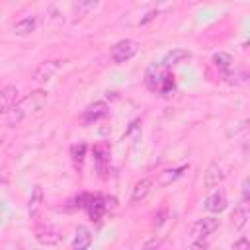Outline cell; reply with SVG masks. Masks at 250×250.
I'll return each mask as SVG.
<instances>
[{"label": "cell", "mask_w": 250, "mask_h": 250, "mask_svg": "<svg viewBox=\"0 0 250 250\" xmlns=\"http://www.w3.org/2000/svg\"><path fill=\"white\" fill-rule=\"evenodd\" d=\"M107 113H109V107H107L105 102H94V104H90V105L82 111L80 119H82V123L90 125V123H96V121L104 119Z\"/></svg>", "instance_id": "obj_6"}, {"label": "cell", "mask_w": 250, "mask_h": 250, "mask_svg": "<svg viewBox=\"0 0 250 250\" xmlns=\"http://www.w3.org/2000/svg\"><path fill=\"white\" fill-rule=\"evenodd\" d=\"M0 143H2V137H0Z\"/></svg>", "instance_id": "obj_25"}, {"label": "cell", "mask_w": 250, "mask_h": 250, "mask_svg": "<svg viewBox=\"0 0 250 250\" xmlns=\"http://www.w3.org/2000/svg\"><path fill=\"white\" fill-rule=\"evenodd\" d=\"M137 53V43L131 41V39H123L119 43H115L109 51V57L115 64H121V62H127L129 59H133Z\"/></svg>", "instance_id": "obj_4"}, {"label": "cell", "mask_w": 250, "mask_h": 250, "mask_svg": "<svg viewBox=\"0 0 250 250\" xmlns=\"http://www.w3.org/2000/svg\"><path fill=\"white\" fill-rule=\"evenodd\" d=\"M191 2H193V4H195V2H201V0H191Z\"/></svg>", "instance_id": "obj_24"}, {"label": "cell", "mask_w": 250, "mask_h": 250, "mask_svg": "<svg viewBox=\"0 0 250 250\" xmlns=\"http://www.w3.org/2000/svg\"><path fill=\"white\" fill-rule=\"evenodd\" d=\"M94 160H96V164H98L100 170H105V164L109 162V146L104 145V143L96 145L94 146Z\"/></svg>", "instance_id": "obj_16"}, {"label": "cell", "mask_w": 250, "mask_h": 250, "mask_svg": "<svg viewBox=\"0 0 250 250\" xmlns=\"http://www.w3.org/2000/svg\"><path fill=\"white\" fill-rule=\"evenodd\" d=\"M90 244H92V232H90V229L84 227V225L76 227L74 238H72V248L74 250H86V248H90Z\"/></svg>", "instance_id": "obj_10"}, {"label": "cell", "mask_w": 250, "mask_h": 250, "mask_svg": "<svg viewBox=\"0 0 250 250\" xmlns=\"http://www.w3.org/2000/svg\"><path fill=\"white\" fill-rule=\"evenodd\" d=\"M47 104V92L43 90H35L31 94H27L25 98L18 100L14 104V107L8 111V125H16L21 119L29 117L31 113H37L39 109H43Z\"/></svg>", "instance_id": "obj_1"}, {"label": "cell", "mask_w": 250, "mask_h": 250, "mask_svg": "<svg viewBox=\"0 0 250 250\" xmlns=\"http://www.w3.org/2000/svg\"><path fill=\"white\" fill-rule=\"evenodd\" d=\"M223 178H225V174L221 172V168H219L217 164H211V166L207 168V172H205V184H207L209 188L219 186V182H223Z\"/></svg>", "instance_id": "obj_17"}, {"label": "cell", "mask_w": 250, "mask_h": 250, "mask_svg": "<svg viewBox=\"0 0 250 250\" xmlns=\"http://www.w3.org/2000/svg\"><path fill=\"white\" fill-rule=\"evenodd\" d=\"M227 207V195L223 189H215L205 197V209L209 213H221Z\"/></svg>", "instance_id": "obj_9"}, {"label": "cell", "mask_w": 250, "mask_h": 250, "mask_svg": "<svg viewBox=\"0 0 250 250\" xmlns=\"http://www.w3.org/2000/svg\"><path fill=\"white\" fill-rule=\"evenodd\" d=\"M98 4H100V0H78L76 10H74L76 20H78V18H82V16H86L88 12H92V10H94Z\"/></svg>", "instance_id": "obj_18"}, {"label": "cell", "mask_w": 250, "mask_h": 250, "mask_svg": "<svg viewBox=\"0 0 250 250\" xmlns=\"http://www.w3.org/2000/svg\"><path fill=\"white\" fill-rule=\"evenodd\" d=\"M35 27H37V18L35 16H25V18H21L14 23V31L18 35H27V33L35 31Z\"/></svg>", "instance_id": "obj_15"}, {"label": "cell", "mask_w": 250, "mask_h": 250, "mask_svg": "<svg viewBox=\"0 0 250 250\" xmlns=\"http://www.w3.org/2000/svg\"><path fill=\"white\" fill-rule=\"evenodd\" d=\"M248 219H250V203H248V195L242 193V199L234 207V213H232V225H234V229L236 230H242L248 225Z\"/></svg>", "instance_id": "obj_7"}, {"label": "cell", "mask_w": 250, "mask_h": 250, "mask_svg": "<svg viewBox=\"0 0 250 250\" xmlns=\"http://www.w3.org/2000/svg\"><path fill=\"white\" fill-rule=\"evenodd\" d=\"M84 207H86V211H88V215H90L92 221H100L102 215L105 213V203H104V197H100V195L88 197V203H84Z\"/></svg>", "instance_id": "obj_11"}, {"label": "cell", "mask_w": 250, "mask_h": 250, "mask_svg": "<svg viewBox=\"0 0 250 250\" xmlns=\"http://www.w3.org/2000/svg\"><path fill=\"white\" fill-rule=\"evenodd\" d=\"M191 57V53L188 51V49H182V47H174L172 51H168L164 57H162V64L164 66H174V64H178V62H182V61H186V59H189Z\"/></svg>", "instance_id": "obj_12"}, {"label": "cell", "mask_w": 250, "mask_h": 250, "mask_svg": "<svg viewBox=\"0 0 250 250\" xmlns=\"http://www.w3.org/2000/svg\"><path fill=\"white\" fill-rule=\"evenodd\" d=\"M184 170H186V166H180V168H172V170H164V172L160 174V184H162V186H168L170 182H174L176 178H180Z\"/></svg>", "instance_id": "obj_21"}, {"label": "cell", "mask_w": 250, "mask_h": 250, "mask_svg": "<svg viewBox=\"0 0 250 250\" xmlns=\"http://www.w3.org/2000/svg\"><path fill=\"white\" fill-rule=\"evenodd\" d=\"M150 188H152V180H150V178H143V180H139V182L135 184V188H133L131 201H133V203L143 201V199L150 193Z\"/></svg>", "instance_id": "obj_14"}, {"label": "cell", "mask_w": 250, "mask_h": 250, "mask_svg": "<svg viewBox=\"0 0 250 250\" xmlns=\"http://www.w3.org/2000/svg\"><path fill=\"white\" fill-rule=\"evenodd\" d=\"M84 152H86V145H84V143L72 145L70 154H72V160H74V164H76V166H80V164H82V160H84Z\"/></svg>", "instance_id": "obj_22"}, {"label": "cell", "mask_w": 250, "mask_h": 250, "mask_svg": "<svg viewBox=\"0 0 250 250\" xmlns=\"http://www.w3.org/2000/svg\"><path fill=\"white\" fill-rule=\"evenodd\" d=\"M248 246H250V242H248L246 238H240L238 242H234V244H232V248H234V250H236V248H248Z\"/></svg>", "instance_id": "obj_23"}, {"label": "cell", "mask_w": 250, "mask_h": 250, "mask_svg": "<svg viewBox=\"0 0 250 250\" xmlns=\"http://www.w3.org/2000/svg\"><path fill=\"white\" fill-rule=\"evenodd\" d=\"M43 205V188L41 186H35L31 195H29V201H27V213L31 219H35L39 215V209Z\"/></svg>", "instance_id": "obj_13"}, {"label": "cell", "mask_w": 250, "mask_h": 250, "mask_svg": "<svg viewBox=\"0 0 250 250\" xmlns=\"http://www.w3.org/2000/svg\"><path fill=\"white\" fill-rule=\"evenodd\" d=\"M145 84L148 90L168 96L174 92V74L162 62H152L145 72Z\"/></svg>", "instance_id": "obj_2"}, {"label": "cell", "mask_w": 250, "mask_h": 250, "mask_svg": "<svg viewBox=\"0 0 250 250\" xmlns=\"http://www.w3.org/2000/svg\"><path fill=\"white\" fill-rule=\"evenodd\" d=\"M219 229V219L217 217H203L197 219L191 225V232H189V244L191 248H205L207 240L211 238V234Z\"/></svg>", "instance_id": "obj_3"}, {"label": "cell", "mask_w": 250, "mask_h": 250, "mask_svg": "<svg viewBox=\"0 0 250 250\" xmlns=\"http://www.w3.org/2000/svg\"><path fill=\"white\" fill-rule=\"evenodd\" d=\"M18 88L16 86H4V88H0V115L2 113H8L12 107H14V104L18 102Z\"/></svg>", "instance_id": "obj_8"}, {"label": "cell", "mask_w": 250, "mask_h": 250, "mask_svg": "<svg viewBox=\"0 0 250 250\" xmlns=\"http://www.w3.org/2000/svg\"><path fill=\"white\" fill-rule=\"evenodd\" d=\"M213 62H215V66H217L219 70L229 72L232 59H230V55H227V53H215V55H213Z\"/></svg>", "instance_id": "obj_20"}, {"label": "cell", "mask_w": 250, "mask_h": 250, "mask_svg": "<svg viewBox=\"0 0 250 250\" xmlns=\"http://www.w3.org/2000/svg\"><path fill=\"white\" fill-rule=\"evenodd\" d=\"M37 240L41 244H47V246H55L61 242V234L53 232V230H39L37 232Z\"/></svg>", "instance_id": "obj_19"}, {"label": "cell", "mask_w": 250, "mask_h": 250, "mask_svg": "<svg viewBox=\"0 0 250 250\" xmlns=\"http://www.w3.org/2000/svg\"><path fill=\"white\" fill-rule=\"evenodd\" d=\"M61 62H62V61H59V59H53V61H43V62H39V64L33 68V72H31V78H33L37 84L51 80V78L57 74V70L61 68Z\"/></svg>", "instance_id": "obj_5"}]
</instances>
